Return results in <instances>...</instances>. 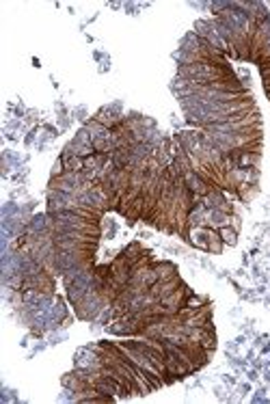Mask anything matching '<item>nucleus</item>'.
<instances>
[{"label":"nucleus","instance_id":"obj_1","mask_svg":"<svg viewBox=\"0 0 270 404\" xmlns=\"http://www.w3.org/2000/svg\"><path fill=\"white\" fill-rule=\"evenodd\" d=\"M153 268H156L160 281H167V279L177 277V268L171 262H153Z\"/></svg>","mask_w":270,"mask_h":404},{"label":"nucleus","instance_id":"obj_2","mask_svg":"<svg viewBox=\"0 0 270 404\" xmlns=\"http://www.w3.org/2000/svg\"><path fill=\"white\" fill-rule=\"evenodd\" d=\"M218 236H220V240H223V245H229V247H234L236 242H238V229H234V227H220L218 229Z\"/></svg>","mask_w":270,"mask_h":404},{"label":"nucleus","instance_id":"obj_3","mask_svg":"<svg viewBox=\"0 0 270 404\" xmlns=\"http://www.w3.org/2000/svg\"><path fill=\"white\" fill-rule=\"evenodd\" d=\"M124 257L130 262V264H134V262H138L143 257V249H141V245L138 242H132V245H128V249L124 251Z\"/></svg>","mask_w":270,"mask_h":404},{"label":"nucleus","instance_id":"obj_4","mask_svg":"<svg viewBox=\"0 0 270 404\" xmlns=\"http://www.w3.org/2000/svg\"><path fill=\"white\" fill-rule=\"evenodd\" d=\"M186 307H192V309H201V307H206L208 305V298H201V296H188L186 298V303H184Z\"/></svg>","mask_w":270,"mask_h":404}]
</instances>
